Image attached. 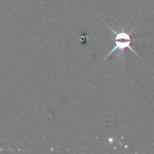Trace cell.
I'll return each instance as SVG.
<instances>
[{
  "label": "cell",
  "instance_id": "6da1fadb",
  "mask_svg": "<svg viewBox=\"0 0 154 154\" xmlns=\"http://www.w3.org/2000/svg\"><path fill=\"white\" fill-rule=\"evenodd\" d=\"M108 28L113 32V33H115L116 37H115V46L114 48L109 51V53L103 59V61L106 60L110 55H112L115 51H119L121 53L122 56H124V51L125 49H130L136 56L140 57V55H138V53H136V51L134 50V48L131 46L132 42H134V41H139V40H134V39H132L130 34L125 31L124 28H122V31L120 32H116V30H114L112 27H110L108 24H107Z\"/></svg>",
  "mask_w": 154,
  "mask_h": 154
}]
</instances>
